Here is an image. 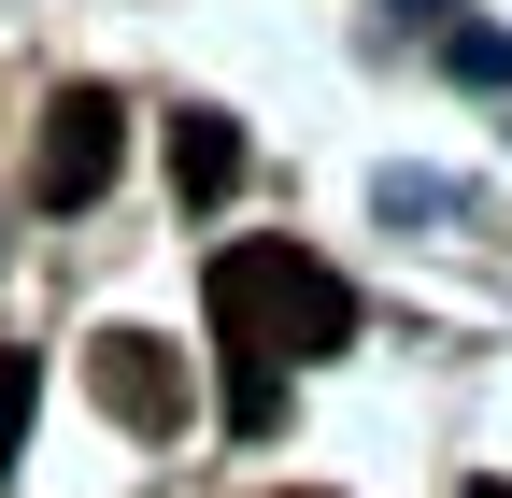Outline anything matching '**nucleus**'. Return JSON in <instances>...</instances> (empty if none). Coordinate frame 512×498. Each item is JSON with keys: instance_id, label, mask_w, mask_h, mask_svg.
Segmentation results:
<instances>
[{"instance_id": "obj_4", "label": "nucleus", "mask_w": 512, "mask_h": 498, "mask_svg": "<svg viewBox=\"0 0 512 498\" xmlns=\"http://www.w3.org/2000/svg\"><path fill=\"white\" fill-rule=\"evenodd\" d=\"M228 185H242V129H228V114H171V200L214 214Z\"/></svg>"}, {"instance_id": "obj_3", "label": "nucleus", "mask_w": 512, "mask_h": 498, "mask_svg": "<svg viewBox=\"0 0 512 498\" xmlns=\"http://www.w3.org/2000/svg\"><path fill=\"white\" fill-rule=\"evenodd\" d=\"M86 385H100L114 427H143V442L185 427V356H171L157 328H100V342H86Z\"/></svg>"}, {"instance_id": "obj_6", "label": "nucleus", "mask_w": 512, "mask_h": 498, "mask_svg": "<svg viewBox=\"0 0 512 498\" xmlns=\"http://www.w3.org/2000/svg\"><path fill=\"white\" fill-rule=\"evenodd\" d=\"M470 498H512V484H470Z\"/></svg>"}, {"instance_id": "obj_1", "label": "nucleus", "mask_w": 512, "mask_h": 498, "mask_svg": "<svg viewBox=\"0 0 512 498\" xmlns=\"http://www.w3.org/2000/svg\"><path fill=\"white\" fill-rule=\"evenodd\" d=\"M214 342H228V370H285L299 356H342L356 342V285L313 257V242H228L214 257Z\"/></svg>"}, {"instance_id": "obj_2", "label": "nucleus", "mask_w": 512, "mask_h": 498, "mask_svg": "<svg viewBox=\"0 0 512 498\" xmlns=\"http://www.w3.org/2000/svg\"><path fill=\"white\" fill-rule=\"evenodd\" d=\"M114 157H128V100L114 86H57L43 100V143H29V200L43 214H86L114 185Z\"/></svg>"}, {"instance_id": "obj_7", "label": "nucleus", "mask_w": 512, "mask_h": 498, "mask_svg": "<svg viewBox=\"0 0 512 498\" xmlns=\"http://www.w3.org/2000/svg\"><path fill=\"white\" fill-rule=\"evenodd\" d=\"M285 498H299V484H285Z\"/></svg>"}, {"instance_id": "obj_5", "label": "nucleus", "mask_w": 512, "mask_h": 498, "mask_svg": "<svg viewBox=\"0 0 512 498\" xmlns=\"http://www.w3.org/2000/svg\"><path fill=\"white\" fill-rule=\"evenodd\" d=\"M29 413H43V356H29V342H0V470L29 456Z\"/></svg>"}]
</instances>
